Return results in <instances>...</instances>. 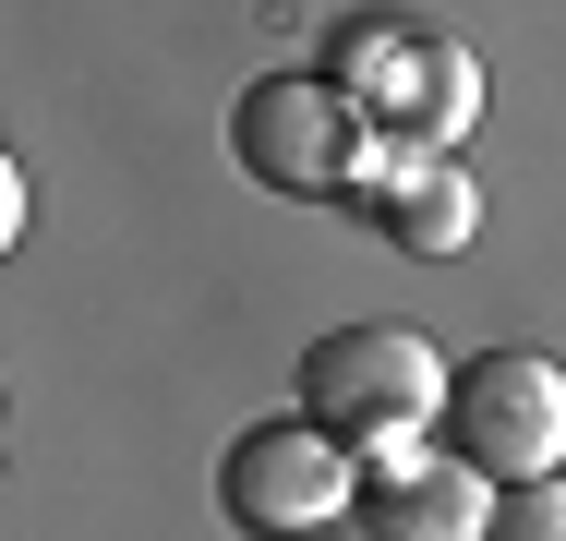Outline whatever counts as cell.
I'll list each match as a JSON object with an SVG mask.
<instances>
[{
	"label": "cell",
	"instance_id": "cell-8",
	"mask_svg": "<svg viewBox=\"0 0 566 541\" xmlns=\"http://www.w3.org/2000/svg\"><path fill=\"white\" fill-rule=\"evenodd\" d=\"M494 541H566V481H518V494H494Z\"/></svg>",
	"mask_w": 566,
	"mask_h": 541
},
{
	"label": "cell",
	"instance_id": "cell-1",
	"mask_svg": "<svg viewBox=\"0 0 566 541\" xmlns=\"http://www.w3.org/2000/svg\"><path fill=\"white\" fill-rule=\"evenodd\" d=\"M447 385L458 373L410 325H326L302 349V422L361 445V457H386V445H410L422 422H447Z\"/></svg>",
	"mask_w": 566,
	"mask_h": 541
},
{
	"label": "cell",
	"instance_id": "cell-5",
	"mask_svg": "<svg viewBox=\"0 0 566 541\" xmlns=\"http://www.w3.org/2000/svg\"><path fill=\"white\" fill-rule=\"evenodd\" d=\"M349 61L361 73H386V97H374V132H398L410 157L422 145H447V132H470V108H482V73H470V49H447V36H422V24H349Z\"/></svg>",
	"mask_w": 566,
	"mask_h": 541
},
{
	"label": "cell",
	"instance_id": "cell-2",
	"mask_svg": "<svg viewBox=\"0 0 566 541\" xmlns=\"http://www.w3.org/2000/svg\"><path fill=\"white\" fill-rule=\"evenodd\" d=\"M229 157H241L265 193L338 205V193H361V169H374V120H361V97L326 85V73H265L253 97L229 108Z\"/></svg>",
	"mask_w": 566,
	"mask_h": 541
},
{
	"label": "cell",
	"instance_id": "cell-3",
	"mask_svg": "<svg viewBox=\"0 0 566 541\" xmlns=\"http://www.w3.org/2000/svg\"><path fill=\"white\" fill-rule=\"evenodd\" d=\"M447 457H470L494 494L566 481V361H543V349H482V361H458Z\"/></svg>",
	"mask_w": 566,
	"mask_h": 541
},
{
	"label": "cell",
	"instance_id": "cell-4",
	"mask_svg": "<svg viewBox=\"0 0 566 541\" xmlns=\"http://www.w3.org/2000/svg\"><path fill=\"white\" fill-rule=\"evenodd\" d=\"M218 506L253 541H326L338 518H361V457L314 422H253L218 457Z\"/></svg>",
	"mask_w": 566,
	"mask_h": 541
},
{
	"label": "cell",
	"instance_id": "cell-7",
	"mask_svg": "<svg viewBox=\"0 0 566 541\" xmlns=\"http://www.w3.org/2000/svg\"><path fill=\"white\" fill-rule=\"evenodd\" d=\"M374 216H386L398 253H458L482 229V193H470V169H447V157H410L398 181H374Z\"/></svg>",
	"mask_w": 566,
	"mask_h": 541
},
{
	"label": "cell",
	"instance_id": "cell-6",
	"mask_svg": "<svg viewBox=\"0 0 566 541\" xmlns=\"http://www.w3.org/2000/svg\"><path fill=\"white\" fill-rule=\"evenodd\" d=\"M361 530L374 541H494V481L470 469V457H410V445H386L374 469H361Z\"/></svg>",
	"mask_w": 566,
	"mask_h": 541
}]
</instances>
